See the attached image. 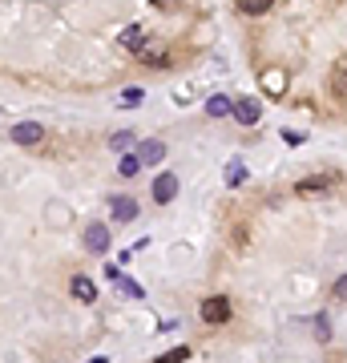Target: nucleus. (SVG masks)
<instances>
[{
	"label": "nucleus",
	"instance_id": "obj_1",
	"mask_svg": "<svg viewBox=\"0 0 347 363\" xmlns=\"http://www.w3.org/2000/svg\"><path fill=\"white\" fill-rule=\"evenodd\" d=\"M198 311H202V319H206L210 327H214V323H226V319H231V299H226V295H210V299H202Z\"/></svg>",
	"mask_w": 347,
	"mask_h": 363
},
{
	"label": "nucleus",
	"instance_id": "obj_2",
	"mask_svg": "<svg viewBox=\"0 0 347 363\" xmlns=\"http://www.w3.org/2000/svg\"><path fill=\"white\" fill-rule=\"evenodd\" d=\"M231 118L238 121V125H258V118H263V105H258L255 97H238L231 105Z\"/></svg>",
	"mask_w": 347,
	"mask_h": 363
},
{
	"label": "nucleus",
	"instance_id": "obj_3",
	"mask_svg": "<svg viewBox=\"0 0 347 363\" xmlns=\"http://www.w3.org/2000/svg\"><path fill=\"white\" fill-rule=\"evenodd\" d=\"M17 145H41L45 142V125H37V121H21V125H12V133H8Z\"/></svg>",
	"mask_w": 347,
	"mask_h": 363
},
{
	"label": "nucleus",
	"instance_id": "obj_4",
	"mask_svg": "<svg viewBox=\"0 0 347 363\" xmlns=\"http://www.w3.org/2000/svg\"><path fill=\"white\" fill-rule=\"evenodd\" d=\"M109 226H105V222H89V226H85V246H89L93 254H105V250H109Z\"/></svg>",
	"mask_w": 347,
	"mask_h": 363
},
{
	"label": "nucleus",
	"instance_id": "obj_5",
	"mask_svg": "<svg viewBox=\"0 0 347 363\" xmlns=\"http://www.w3.org/2000/svg\"><path fill=\"white\" fill-rule=\"evenodd\" d=\"M327 85H331V97H335V101H347V53L331 65V81H327Z\"/></svg>",
	"mask_w": 347,
	"mask_h": 363
},
{
	"label": "nucleus",
	"instance_id": "obj_6",
	"mask_svg": "<svg viewBox=\"0 0 347 363\" xmlns=\"http://www.w3.org/2000/svg\"><path fill=\"white\" fill-rule=\"evenodd\" d=\"M178 198V174H158V182H154V202L166 206V202H174Z\"/></svg>",
	"mask_w": 347,
	"mask_h": 363
},
{
	"label": "nucleus",
	"instance_id": "obj_7",
	"mask_svg": "<svg viewBox=\"0 0 347 363\" xmlns=\"http://www.w3.org/2000/svg\"><path fill=\"white\" fill-rule=\"evenodd\" d=\"M138 57L145 61V65H170V53H166V45L162 41H141V48H138Z\"/></svg>",
	"mask_w": 347,
	"mask_h": 363
},
{
	"label": "nucleus",
	"instance_id": "obj_8",
	"mask_svg": "<svg viewBox=\"0 0 347 363\" xmlns=\"http://www.w3.org/2000/svg\"><path fill=\"white\" fill-rule=\"evenodd\" d=\"M258 81H263V93H267V97H283V93H287V73H283V69H263Z\"/></svg>",
	"mask_w": 347,
	"mask_h": 363
},
{
	"label": "nucleus",
	"instance_id": "obj_9",
	"mask_svg": "<svg viewBox=\"0 0 347 363\" xmlns=\"http://www.w3.org/2000/svg\"><path fill=\"white\" fill-rule=\"evenodd\" d=\"M166 158V145L162 142H138V162L141 166H158Z\"/></svg>",
	"mask_w": 347,
	"mask_h": 363
},
{
	"label": "nucleus",
	"instance_id": "obj_10",
	"mask_svg": "<svg viewBox=\"0 0 347 363\" xmlns=\"http://www.w3.org/2000/svg\"><path fill=\"white\" fill-rule=\"evenodd\" d=\"M69 290L77 303H97V287H93V279H85V274H77L69 283Z\"/></svg>",
	"mask_w": 347,
	"mask_h": 363
},
{
	"label": "nucleus",
	"instance_id": "obj_11",
	"mask_svg": "<svg viewBox=\"0 0 347 363\" xmlns=\"http://www.w3.org/2000/svg\"><path fill=\"white\" fill-rule=\"evenodd\" d=\"M109 210H114V218H117V222H134L141 206L134 202V198H114V202H109Z\"/></svg>",
	"mask_w": 347,
	"mask_h": 363
},
{
	"label": "nucleus",
	"instance_id": "obj_12",
	"mask_svg": "<svg viewBox=\"0 0 347 363\" xmlns=\"http://www.w3.org/2000/svg\"><path fill=\"white\" fill-rule=\"evenodd\" d=\"M105 279H109V283H117V287L125 290V295H134V299H141V287L134 283V279H125V274H121V270H117L114 263L105 266Z\"/></svg>",
	"mask_w": 347,
	"mask_h": 363
},
{
	"label": "nucleus",
	"instance_id": "obj_13",
	"mask_svg": "<svg viewBox=\"0 0 347 363\" xmlns=\"http://www.w3.org/2000/svg\"><path fill=\"white\" fill-rule=\"evenodd\" d=\"M141 41H145V32H141V24H130V28H121V37H117V45H125L130 53H138Z\"/></svg>",
	"mask_w": 347,
	"mask_h": 363
},
{
	"label": "nucleus",
	"instance_id": "obj_14",
	"mask_svg": "<svg viewBox=\"0 0 347 363\" xmlns=\"http://www.w3.org/2000/svg\"><path fill=\"white\" fill-rule=\"evenodd\" d=\"M247 174H251V169H247V162H242V158H234L231 166H226V186H231V190H238V186L247 182Z\"/></svg>",
	"mask_w": 347,
	"mask_h": 363
},
{
	"label": "nucleus",
	"instance_id": "obj_15",
	"mask_svg": "<svg viewBox=\"0 0 347 363\" xmlns=\"http://www.w3.org/2000/svg\"><path fill=\"white\" fill-rule=\"evenodd\" d=\"M231 105H234L231 97L214 93V97H210V101H206V113H210V118H231Z\"/></svg>",
	"mask_w": 347,
	"mask_h": 363
},
{
	"label": "nucleus",
	"instance_id": "obj_16",
	"mask_svg": "<svg viewBox=\"0 0 347 363\" xmlns=\"http://www.w3.org/2000/svg\"><path fill=\"white\" fill-rule=\"evenodd\" d=\"M327 186H331V178H307V182L295 186V194H299V198H311V194H323Z\"/></svg>",
	"mask_w": 347,
	"mask_h": 363
},
{
	"label": "nucleus",
	"instance_id": "obj_17",
	"mask_svg": "<svg viewBox=\"0 0 347 363\" xmlns=\"http://www.w3.org/2000/svg\"><path fill=\"white\" fill-rule=\"evenodd\" d=\"M271 4L275 0H238V12L242 17H263V12H271Z\"/></svg>",
	"mask_w": 347,
	"mask_h": 363
},
{
	"label": "nucleus",
	"instance_id": "obj_18",
	"mask_svg": "<svg viewBox=\"0 0 347 363\" xmlns=\"http://www.w3.org/2000/svg\"><path fill=\"white\" fill-rule=\"evenodd\" d=\"M186 360H190V347L182 343V347H170V351H162L154 363H186Z\"/></svg>",
	"mask_w": 347,
	"mask_h": 363
},
{
	"label": "nucleus",
	"instance_id": "obj_19",
	"mask_svg": "<svg viewBox=\"0 0 347 363\" xmlns=\"http://www.w3.org/2000/svg\"><path fill=\"white\" fill-rule=\"evenodd\" d=\"M134 142H138V138H134L130 129H121V133H114V138H109V149H114V153H117V149H130V145H134Z\"/></svg>",
	"mask_w": 347,
	"mask_h": 363
},
{
	"label": "nucleus",
	"instance_id": "obj_20",
	"mask_svg": "<svg viewBox=\"0 0 347 363\" xmlns=\"http://www.w3.org/2000/svg\"><path fill=\"white\" fill-rule=\"evenodd\" d=\"M315 339H319V343L331 339V319H327V315H315Z\"/></svg>",
	"mask_w": 347,
	"mask_h": 363
},
{
	"label": "nucleus",
	"instance_id": "obj_21",
	"mask_svg": "<svg viewBox=\"0 0 347 363\" xmlns=\"http://www.w3.org/2000/svg\"><path fill=\"white\" fill-rule=\"evenodd\" d=\"M117 169H121V178H134V174H138V169H141L138 153H134V158H121V166H117Z\"/></svg>",
	"mask_w": 347,
	"mask_h": 363
},
{
	"label": "nucleus",
	"instance_id": "obj_22",
	"mask_svg": "<svg viewBox=\"0 0 347 363\" xmlns=\"http://www.w3.org/2000/svg\"><path fill=\"white\" fill-rule=\"evenodd\" d=\"M141 97H145L141 89H125V93H121V101H125V105H138Z\"/></svg>",
	"mask_w": 347,
	"mask_h": 363
},
{
	"label": "nucleus",
	"instance_id": "obj_23",
	"mask_svg": "<svg viewBox=\"0 0 347 363\" xmlns=\"http://www.w3.org/2000/svg\"><path fill=\"white\" fill-rule=\"evenodd\" d=\"M283 142H287V145H303V133H295V129H283Z\"/></svg>",
	"mask_w": 347,
	"mask_h": 363
},
{
	"label": "nucleus",
	"instance_id": "obj_24",
	"mask_svg": "<svg viewBox=\"0 0 347 363\" xmlns=\"http://www.w3.org/2000/svg\"><path fill=\"white\" fill-rule=\"evenodd\" d=\"M335 299H339V303H347V274L335 283Z\"/></svg>",
	"mask_w": 347,
	"mask_h": 363
},
{
	"label": "nucleus",
	"instance_id": "obj_25",
	"mask_svg": "<svg viewBox=\"0 0 347 363\" xmlns=\"http://www.w3.org/2000/svg\"><path fill=\"white\" fill-rule=\"evenodd\" d=\"M150 4H154V8H162V12H170V8H174L178 0H150Z\"/></svg>",
	"mask_w": 347,
	"mask_h": 363
},
{
	"label": "nucleus",
	"instance_id": "obj_26",
	"mask_svg": "<svg viewBox=\"0 0 347 363\" xmlns=\"http://www.w3.org/2000/svg\"><path fill=\"white\" fill-rule=\"evenodd\" d=\"M89 363H105V360H101V355H97V360H89Z\"/></svg>",
	"mask_w": 347,
	"mask_h": 363
}]
</instances>
